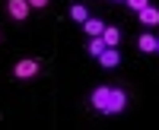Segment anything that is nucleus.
<instances>
[{"label":"nucleus","instance_id":"obj_1","mask_svg":"<svg viewBox=\"0 0 159 130\" xmlns=\"http://www.w3.org/2000/svg\"><path fill=\"white\" fill-rule=\"evenodd\" d=\"M89 105L99 114H121L127 108V92L118 86H96L89 92Z\"/></svg>","mask_w":159,"mask_h":130},{"label":"nucleus","instance_id":"obj_2","mask_svg":"<svg viewBox=\"0 0 159 130\" xmlns=\"http://www.w3.org/2000/svg\"><path fill=\"white\" fill-rule=\"evenodd\" d=\"M38 73H42V63H38L35 57H22V60H16V63H13V76H16L19 83L35 80Z\"/></svg>","mask_w":159,"mask_h":130},{"label":"nucleus","instance_id":"obj_3","mask_svg":"<svg viewBox=\"0 0 159 130\" xmlns=\"http://www.w3.org/2000/svg\"><path fill=\"white\" fill-rule=\"evenodd\" d=\"M7 13H10V19L22 22V19H29L32 6H29V0H7Z\"/></svg>","mask_w":159,"mask_h":130},{"label":"nucleus","instance_id":"obj_4","mask_svg":"<svg viewBox=\"0 0 159 130\" xmlns=\"http://www.w3.org/2000/svg\"><path fill=\"white\" fill-rule=\"evenodd\" d=\"M96 60L102 63L105 70H115L118 63H121V54H118V48H105V51H102V54H99Z\"/></svg>","mask_w":159,"mask_h":130},{"label":"nucleus","instance_id":"obj_5","mask_svg":"<svg viewBox=\"0 0 159 130\" xmlns=\"http://www.w3.org/2000/svg\"><path fill=\"white\" fill-rule=\"evenodd\" d=\"M99 38L105 41V48H118V45H121V29H118V25H105Z\"/></svg>","mask_w":159,"mask_h":130},{"label":"nucleus","instance_id":"obj_6","mask_svg":"<svg viewBox=\"0 0 159 130\" xmlns=\"http://www.w3.org/2000/svg\"><path fill=\"white\" fill-rule=\"evenodd\" d=\"M137 19H140V25H159V6H143L140 13H137Z\"/></svg>","mask_w":159,"mask_h":130},{"label":"nucleus","instance_id":"obj_7","mask_svg":"<svg viewBox=\"0 0 159 130\" xmlns=\"http://www.w3.org/2000/svg\"><path fill=\"white\" fill-rule=\"evenodd\" d=\"M156 41H159V38H156L153 32H143V35L137 38V48L143 51V54H156Z\"/></svg>","mask_w":159,"mask_h":130},{"label":"nucleus","instance_id":"obj_8","mask_svg":"<svg viewBox=\"0 0 159 130\" xmlns=\"http://www.w3.org/2000/svg\"><path fill=\"white\" fill-rule=\"evenodd\" d=\"M102 29H105V22H102V19H96V16H89V19L83 22V32H86L89 38H99V35H102Z\"/></svg>","mask_w":159,"mask_h":130},{"label":"nucleus","instance_id":"obj_9","mask_svg":"<svg viewBox=\"0 0 159 130\" xmlns=\"http://www.w3.org/2000/svg\"><path fill=\"white\" fill-rule=\"evenodd\" d=\"M70 19H73V22H80V25H83V22L89 19V10H86L83 3H73V6H70Z\"/></svg>","mask_w":159,"mask_h":130},{"label":"nucleus","instance_id":"obj_10","mask_svg":"<svg viewBox=\"0 0 159 130\" xmlns=\"http://www.w3.org/2000/svg\"><path fill=\"white\" fill-rule=\"evenodd\" d=\"M86 51H89V57H99L102 51H105V41H102V38H89V45H86Z\"/></svg>","mask_w":159,"mask_h":130},{"label":"nucleus","instance_id":"obj_11","mask_svg":"<svg viewBox=\"0 0 159 130\" xmlns=\"http://www.w3.org/2000/svg\"><path fill=\"white\" fill-rule=\"evenodd\" d=\"M124 3H127L130 10H134V13H140L143 6H150V0H124Z\"/></svg>","mask_w":159,"mask_h":130},{"label":"nucleus","instance_id":"obj_12","mask_svg":"<svg viewBox=\"0 0 159 130\" xmlns=\"http://www.w3.org/2000/svg\"><path fill=\"white\" fill-rule=\"evenodd\" d=\"M48 3H51V0H29V6H35V10H45Z\"/></svg>","mask_w":159,"mask_h":130},{"label":"nucleus","instance_id":"obj_13","mask_svg":"<svg viewBox=\"0 0 159 130\" xmlns=\"http://www.w3.org/2000/svg\"><path fill=\"white\" fill-rule=\"evenodd\" d=\"M156 54H159V41H156Z\"/></svg>","mask_w":159,"mask_h":130},{"label":"nucleus","instance_id":"obj_14","mask_svg":"<svg viewBox=\"0 0 159 130\" xmlns=\"http://www.w3.org/2000/svg\"><path fill=\"white\" fill-rule=\"evenodd\" d=\"M115 3H124V0H115Z\"/></svg>","mask_w":159,"mask_h":130}]
</instances>
